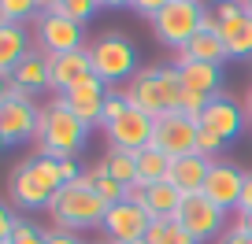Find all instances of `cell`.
I'll list each match as a JSON object with an SVG mask.
<instances>
[{
	"mask_svg": "<svg viewBox=\"0 0 252 244\" xmlns=\"http://www.w3.org/2000/svg\"><path fill=\"white\" fill-rule=\"evenodd\" d=\"M48 215H52L56 229H71V233L100 226L104 215H108V204L96 196V181H93V174L86 170L82 178L67 181V185H63V189L56 192L52 200H48Z\"/></svg>",
	"mask_w": 252,
	"mask_h": 244,
	"instance_id": "cell-1",
	"label": "cell"
},
{
	"mask_svg": "<svg viewBox=\"0 0 252 244\" xmlns=\"http://www.w3.org/2000/svg\"><path fill=\"white\" fill-rule=\"evenodd\" d=\"M126 100L130 108L145 111L149 118H163L171 111H182V78L174 67H152V71H137L126 81Z\"/></svg>",
	"mask_w": 252,
	"mask_h": 244,
	"instance_id": "cell-2",
	"label": "cell"
},
{
	"mask_svg": "<svg viewBox=\"0 0 252 244\" xmlns=\"http://www.w3.org/2000/svg\"><path fill=\"white\" fill-rule=\"evenodd\" d=\"M63 170H60V159H48V156H33L26 163H19L11 170V204L23 207V211H48V200L63 189Z\"/></svg>",
	"mask_w": 252,
	"mask_h": 244,
	"instance_id": "cell-3",
	"label": "cell"
},
{
	"mask_svg": "<svg viewBox=\"0 0 252 244\" xmlns=\"http://www.w3.org/2000/svg\"><path fill=\"white\" fill-rule=\"evenodd\" d=\"M89 137V126L78 122L71 111L63 108V100H52L41 108L37 122V156L48 159H74Z\"/></svg>",
	"mask_w": 252,
	"mask_h": 244,
	"instance_id": "cell-4",
	"label": "cell"
},
{
	"mask_svg": "<svg viewBox=\"0 0 252 244\" xmlns=\"http://www.w3.org/2000/svg\"><path fill=\"white\" fill-rule=\"evenodd\" d=\"M89 59H93V74L104 81V85L130 81L137 74V48L115 30L100 33L96 41H89Z\"/></svg>",
	"mask_w": 252,
	"mask_h": 244,
	"instance_id": "cell-5",
	"label": "cell"
},
{
	"mask_svg": "<svg viewBox=\"0 0 252 244\" xmlns=\"http://www.w3.org/2000/svg\"><path fill=\"white\" fill-rule=\"evenodd\" d=\"M152 30H156V37L163 41L167 48L182 52L189 41L204 30V8H200V0H171V4L152 19Z\"/></svg>",
	"mask_w": 252,
	"mask_h": 244,
	"instance_id": "cell-6",
	"label": "cell"
},
{
	"mask_svg": "<svg viewBox=\"0 0 252 244\" xmlns=\"http://www.w3.org/2000/svg\"><path fill=\"white\" fill-rule=\"evenodd\" d=\"M37 122H41V108L33 104V96L8 85V96L0 100V134H4L8 148L37 141Z\"/></svg>",
	"mask_w": 252,
	"mask_h": 244,
	"instance_id": "cell-7",
	"label": "cell"
},
{
	"mask_svg": "<svg viewBox=\"0 0 252 244\" xmlns=\"http://www.w3.org/2000/svg\"><path fill=\"white\" fill-rule=\"evenodd\" d=\"M197 137H200V122L197 118H189L186 111H171V115L156 118L152 148H159L167 159L193 156V152H197Z\"/></svg>",
	"mask_w": 252,
	"mask_h": 244,
	"instance_id": "cell-8",
	"label": "cell"
},
{
	"mask_svg": "<svg viewBox=\"0 0 252 244\" xmlns=\"http://www.w3.org/2000/svg\"><path fill=\"white\" fill-rule=\"evenodd\" d=\"M174 218L182 222V229H186L197 244L219 237L222 226H226V211H222V207H215L204 192H189V196H182L178 215H174Z\"/></svg>",
	"mask_w": 252,
	"mask_h": 244,
	"instance_id": "cell-9",
	"label": "cell"
},
{
	"mask_svg": "<svg viewBox=\"0 0 252 244\" xmlns=\"http://www.w3.org/2000/svg\"><path fill=\"white\" fill-rule=\"evenodd\" d=\"M37 48L45 55H63V52L86 48L82 23H74V19H67V15H48V11H41L37 15Z\"/></svg>",
	"mask_w": 252,
	"mask_h": 244,
	"instance_id": "cell-10",
	"label": "cell"
},
{
	"mask_svg": "<svg viewBox=\"0 0 252 244\" xmlns=\"http://www.w3.org/2000/svg\"><path fill=\"white\" fill-rule=\"evenodd\" d=\"M149 226H152V215L145 211V207L126 204V200L115 204V207H108V215H104V222H100V229L108 233L111 244H141L145 233H149Z\"/></svg>",
	"mask_w": 252,
	"mask_h": 244,
	"instance_id": "cell-11",
	"label": "cell"
},
{
	"mask_svg": "<svg viewBox=\"0 0 252 244\" xmlns=\"http://www.w3.org/2000/svg\"><path fill=\"white\" fill-rule=\"evenodd\" d=\"M241 189H245V170H237L234 163H222V159H215L212 170H208L204 178V196L212 200L215 207H222V211H237V204H241Z\"/></svg>",
	"mask_w": 252,
	"mask_h": 244,
	"instance_id": "cell-12",
	"label": "cell"
},
{
	"mask_svg": "<svg viewBox=\"0 0 252 244\" xmlns=\"http://www.w3.org/2000/svg\"><path fill=\"white\" fill-rule=\"evenodd\" d=\"M93 78V59H89V45L78 52H63V55H48V85L52 93H71L74 85Z\"/></svg>",
	"mask_w": 252,
	"mask_h": 244,
	"instance_id": "cell-13",
	"label": "cell"
},
{
	"mask_svg": "<svg viewBox=\"0 0 252 244\" xmlns=\"http://www.w3.org/2000/svg\"><path fill=\"white\" fill-rule=\"evenodd\" d=\"M152 130H156V118H149L145 111L130 108L119 122L108 126V148H123V152H141L152 144Z\"/></svg>",
	"mask_w": 252,
	"mask_h": 244,
	"instance_id": "cell-14",
	"label": "cell"
},
{
	"mask_svg": "<svg viewBox=\"0 0 252 244\" xmlns=\"http://www.w3.org/2000/svg\"><path fill=\"white\" fill-rule=\"evenodd\" d=\"M63 100V108L71 111L78 122H86L89 130L93 126H100V115H104V100H108V85H104L100 78H89V81H82V85H74L71 93H63L60 96Z\"/></svg>",
	"mask_w": 252,
	"mask_h": 244,
	"instance_id": "cell-15",
	"label": "cell"
},
{
	"mask_svg": "<svg viewBox=\"0 0 252 244\" xmlns=\"http://www.w3.org/2000/svg\"><path fill=\"white\" fill-rule=\"evenodd\" d=\"M245 108H237L230 96H215V100L204 104V111H200V130H212V134H219L222 141H234L237 134L245 130Z\"/></svg>",
	"mask_w": 252,
	"mask_h": 244,
	"instance_id": "cell-16",
	"label": "cell"
},
{
	"mask_svg": "<svg viewBox=\"0 0 252 244\" xmlns=\"http://www.w3.org/2000/svg\"><path fill=\"white\" fill-rule=\"evenodd\" d=\"M174 71H178L186 93L204 96V100L222 96V67H212V63H174Z\"/></svg>",
	"mask_w": 252,
	"mask_h": 244,
	"instance_id": "cell-17",
	"label": "cell"
},
{
	"mask_svg": "<svg viewBox=\"0 0 252 244\" xmlns=\"http://www.w3.org/2000/svg\"><path fill=\"white\" fill-rule=\"evenodd\" d=\"M208 170H212V159H204V156H197V152H193V156H178V159H171L167 181H171V185L182 192V196H189V192H200V189H204Z\"/></svg>",
	"mask_w": 252,
	"mask_h": 244,
	"instance_id": "cell-18",
	"label": "cell"
},
{
	"mask_svg": "<svg viewBox=\"0 0 252 244\" xmlns=\"http://www.w3.org/2000/svg\"><path fill=\"white\" fill-rule=\"evenodd\" d=\"M8 81H11L15 89H23V93H30V96L52 89V85H48V55L41 52V48H30V52H26V59L11 71Z\"/></svg>",
	"mask_w": 252,
	"mask_h": 244,
	"instance_id": "cell-19",
	"label": "cell"
},
{
	"mask_svg": "<svg viewBox=\"0 0 252 244\" xmlns=\"http://www.w3.org/2000/svg\"><path fill=\"white\" fill-rule=\"evenodd\" d=\"M226 59H230V55H226L222 37L215 30H208V26L178 52V63H212V67H222Z\"/></svg>",
	"mask_w": 252,
	"mask_h": 244,
	"instance_id": "cell-20",
	"label": "cell"
},
{
	"mask_svg": "<svg viewBox=\"0 0 252 244\" xmlns=\"http://www.w3.org/2000/svg\"><path fill=\"white\" fill-rule=\"evenodd\" d=\"M30 52V37L19 23H0V78H11L19 63Z\"/></svg>",
	"mask_w": 252,
	"mask_h": 244,
	"instance_id": "cell-21",
	"label": "cell"
},
{
	"mask_svg": "<svg viewBox=\"0 0 252 244\" xmlns=\"http://www.w3.org/2000/svg\"><path fill=\"white\" fill-rule=\"evenodd\" d=\"M222 45H226L230 59H252V15L241 11L237 19H230L226 26L219 30Z\"/></svg>",
	"mask_w": 252,
	"mask_h": 244,
	"instance_id": "cell-22",
	"label": "cell"
},
{
	"mask_svg": "<svg viewBox=\"0 0 252 244\" xmlns=\"http://www.w3.org/2000/svg\"><path fill=\"white\" fill-rule=\"evenodd\" d=\"M167 170H171V159L163 156L159 148H141L137 152V181H145V185H159V181H167Z\"/></svg>",
	"mask_w": 252,
	"mask_h": 244,
	"instance_id": "cell-23",
	"label": "cell"
},
{
	"mask_svg": "<svg viewBox=\"0 0 252 244\" xmlns=\"http://www.w3.org/2000/svg\"><path fill=\"white\" fill-rule=\"evenodd\" d=\"M178 204H182V192L174 189L171 181H159V185L149 189V207H145V211H149L152 218H174V215H178Z\"/></svg>",
	"mask_w": 252,
	"mask_h": 244,
	"instance_id": "cell-24",
	"label": "cell"
},
{
	"mask_svg": "<svg viewBox=\"0 0 252 244\" xmlns=\"http://www.w3.org/2000/svg\"><path fill=\"white\" fill-rule=\"evenodd\" d=\"M108 178H115L119 185H130L137 181V152H123V148H108V156L100 159Z\"/></svg>",
	"mask_w": 252,
	"mask_h": 244,
	"instance_id": "cell-25",
	"label": "cell"
},
{
	"mask_svg": "<svg viewBox=\"0 0 252 244\" xmlns=\"http://www.w3.org/2000/svg\"><path fill=\"white\" fill-rule=\"evenodd\" d=\"M145 244H197V241L182 229L178 218H152L149 233H145Z\"/></svg>",
	"mask_w": 252,
	"mask_h": 244,
	"instance_id": "cell-26",
	"label": "cell"
},
{
	"mask_svg": "<svg viewBox=\"0 0 252 244\" xmlns=\"http://www.w3.org/2000/svg\"><path fill=\"white\" fill-rule=\"evenodd\" d=\"M96 8H100V0H45L48 15H67V19H74V23H82V26L96 15Z\"/></svg>",
	"mask_w": 252,
	"mask_h": 244,
	"instance_id": "cell-27",
	"label": "cell"
},
{
	"mask_svg": "<svg viewBox=\"0 0 252 244\" xmlns=\"http://www.w3.org/2000/svg\"><path fill=\"white\" fill-rule=\"evenodd\" d=\"M45 11V0H0V23H19L37 19Z\"/></svg>",
	"mask_w": 252,
	"mask_h": 244,
	"instance_id": "cell-28",
	"label": "cell"
},
{
	"mask_svg": "<svg viewBox=\"0 0 252 244\" xmlns=\"http://www.w3.org/2000/svg\"><path fill=\"white\" fill-rule=\"evenodd\" d=\"M89 174H93V181H96V196H100L104 204H108V207L123 204V189H126V185H119L115 178H108V170H104V163H96V166H93V170H89Z\"/></svg>",
	"mask_w": 252,
	"mask_h": 244,
	"instance_id": "cell-29",
	"label": "cell"
},
{
	"mask_svg": "<svg viewBox=\"0 0 252 244\" xmlns=\"http://www.w3.org/2000/svg\"><path fill=\"white\" fill-rule=\"evenodd\" d=\"M130 111V100H126V93H115V89H108V100H104V115H100V126L108 130L111 122H119V118Z\"/></svg>",
	"mask_w": 252,
	"mask_h": 244,
	"instance_id": "cell-30",
	"label": "cell"
},
{
	"mask_svg": "<svg viewBox=\"0 0 252 244\" xmlns=\"http://www.w3.org/2000/svg\"><path fill=\"white\" fill-rule=\"evenodd\" d=\"M45 241H48L45 229H37L33 222H23V218H19V226H15V233H11L8 244H45Z\"/></svg>",
	"mask_w": 252,
	"mask_h": 244,
	"instance_id": "cell-31",
	"label": "cell"
},
{
	"mask_svg": "<svg viewBox=\"0 0 252 244\" xmlns=\"http://www.w3.org/2000/svg\"><path fill=\"white\" fill-rule=\"evenodd\" d=\"M222 137L219 134H212V130H200V137H197V156H204V159H219V152H222Z\"/></svg>",
	"mask_w": 252,
	"mask_h": 244,
	"instance_id": "cell-32",
	"label": "cell"
},
{
	"mask_svg": "<svg viewBox=\"0 0 252 244\" xmlns=\"http://www.w3.org/2000/svg\"><path fill=\"white\" fill-rule=\"evenodd\" d=\"M149 189L152 185H145V181H130V185L123 189V200L134 204V207H149Z\"/></svg>",
	"mask_w": 252,
	"mask_h": 244,
	"instance_id": "cell-33",
	"label": "cell"
},
{
	"mask_svg": "<svg viewBox=\"0 0 252 244\" xmlns=\"http://www.w3.org/2000/svg\"><path fill=\"white\" fill-rule=\"evenodd\" d=\"M15 226H19V218H15V211H11L4 200H0V244H8L11 241V233H15Z\"/></svg>",
	"mask_w": 252,
	"mask_h": 244,
	"instance_id": "cell-34",
	"label": "cell"
},
{
	"mask_svg": "<svg viewBox=\"0 0 252 244\" xmlns=\"http://www.w3.org/2000/svg\"><path fill=\"white\" fill-rule=\"evenodd\" d=\"M167 4H171V0H134V4H130V8H134L137 15H145V19H156L159 11L167 8Z\"/></svg>",
	"mask_w": 252,
	"mask_h": 244,
	"instance_id": "cell-35",
	"label": "cell"
},
{
	"mask_svg": "<svg viewBox=\"0 0 252 244\" xmlns=\"http://www.w3.org/2000/svg\"><path fill=\"white\" fill-rule=\"evenodd\" d=\"M45 244H82V241H78V233H71V229H56V226H52Z\"/></svg>",
	"mask_w": 252,
	"mask_h": 244,
	"instance_id": "cell-36",
	"label": "cell"
},
{
	"mask_svg": "<svg viewBox=\"0 0 252 244\" xmlns=\"http://www.w3.org/2000/svg\"><path fill=\"white\" fill-rule=\"evenodd\" d=\"M252 211V170L245 174V189H241V204H237V215H249Z\"/></svg>",
	"mask_w": 252,
	"mask_h": 244,
	"instance_id": "cell-37",
	"label": "cell"
},
{
	"mask_svg": "<svg viewBox=\"0 0 252 244\" xmlns=\"http://www.w3.org/2000/svg\"><path fill=\"white\" fill-rule=\"evenodd\" d=\"M219 244H252V237H245L241 229H230V233H222Z\"/></svg>",
	"mask_w": 252,
	"mask_h": 244,
	"instance_id": "cell-38",
	"label": "cell"
},
{
	"mask_svg": "<svg viewBox=\"0 0 252 244\" xmlns=\"http://www.w3.org/2000/svg\"><path fill=\"white\" fill-rule=\"evenodd\" d=\"M234 229H241L245 237H252V211H249V215H237V218H234Z\"/></svg>",
	"mask_w": 252,
	"mask_h": 244,
	"instance_id": "cell-39",
	"label": "cell"
},
{
	"mask_svg": "<svg viewBox=\"0 0 252 244\" xmlns=\"http://www.w3.org/2000/svg\"><path fill=\"white\" fill-rule=\"evenodd\" d=\"M134 0H100V8H130Z\"/></svg>",
	"mask_w": 252,
	"mask_h": 244,
	"instance_id": "cell-40",
	"label": "cell"
},
{
	"mask_svg": "<svg viewBox=\"0 0 252 244\" xmlns=\"http://www.w3.org/2000/svg\"><path fill=\"white\" fill-rule=\"evenodd\" d=\"M245 115H249V122H252V89H249V96H245Z\"/></svg>",
	"mask_w": 252,
	"mask_h": 244,
	"instance_id": "cell-41",
	"label": "cell"
},
{
	"mask_svg": "<svg viewBox=\"0 0 252 244\" xmlns=\"http://www.w3.org/2000/svg\"><path fill=\"white\" fill-rule=\"evenodd\" d=\"M8 85H11L8 78H0V100H4V96H8Z\"/></svg>",
	"mask_w": 252,
	"mask_h": 244,
	"instance_id": "cell-42",
	"label": "cell"
},
{
	"mask_svg": "<svg viewBox=\"0 0 252 244\" xmlns=\"http://www.w3.org/2000/svg\"><path fill=\"white\" fill-rule=\"evenodd\" d=\"M241 4H245V11H249V15H252V0H241Z\"/></svg>",
	"mask_w": 252,
	"mask_h": 244,
	"instance_id": "cell-43",
	"label": "cell"
},
{
	"mask_svg": "<svg viewBox=\"0 0 252 244\" xmlns=\"http://www.w3.org/2000/svg\"><path fill=\"white\" fill-rule=\"evenodd\" d=\"M4 148H8V141H4V134H0V152H4Z\"/></svg>",
	"mask_w": 252,
	"mask_h": 244,
	"instance_id": "cell-44",
	"label": "cell"
},
{
	"mask_svg": "<svg viewBox=\"0 0 252 244\" xmlns=\"http://www.w3.org/2000/svg\"><path fill=\"white\" fill-rule=\"evenodd\" d=\"M96 244H111V241H96Z\"/></svg>",
	"mask_w": 252,
	"mask_h": 244,
	"instance_id": "cell-45",
	"label": "cell"
},
{
	"mask_svg": "<svg viewBox=\"0 0 252 244\" xmlns=\"http://www.w3.org/2000/svg\"><path fill=\"white\" fill-rule=\"evenodd\" d=\"M141 244H145V241H141Z\"/></svg>",
	"mask_w": 252,
	"mask_h": 244,
	"instance_id": "cell-46",
	"label": "cell"
}]
</instances>
